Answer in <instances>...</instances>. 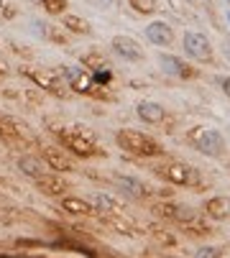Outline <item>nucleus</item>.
I'll return each mask as SVG.
<instances>
[{
  "mask_svg": "<svg viewBox=\"0 0 230 258\" xmlns=\"http://www.w3.org/2000/svg\"><path fill=\"white\" fill-rule=\"evenodd\" d=\"M115 143H118L120 151L130 154V156H141V159H151V156H161L164 148L161 143L141 131H133V128H120L115 133Z\"/></svg>",
  "mask_w": 230,
  "mask_h": 258,
  "instance_id": "nucleus-1",
  "label": "nucleus"
},
{
  "mask_svg": "<svg viewBox=\"0 0 230 258\" xmlns=\"http://www.w3.org/2000/svg\"><path fill=\"white\" fill-rule=\"evenodd\" d=\"M62 146L66 148V151H72L82 159H90V156H95L100 154V143L95 138V133L90 131V128L84 125H69V128H59L56 131Z\"/></svg>",
  "mask_w": 230,
  "mask_h": 258,
  "instance_id": "nucleus-2",
  "label": "nucleus"
},
{
  "mask_svg": "<svg viewBox=\"0 0 230 258\" xmlns=\"http://www.w3.org/2000/svg\"><path fill=\"white\" fill-rule=\"evenodd\" d=\"M187 141L197 148L200 154L210 156V159H220L228 151V141H225V136L218 131V128H202V125L192 128V131L187 133Z\"/></svg>",
  "mask_w": 230,
  "mask_h": 258,
  "instance_id": "nucleus-3",
  "label": "nucleus"
},
{
  "mask_svg": "<svg viewBox=\"0 0 230 258\" xmlns=\"http://www.w3.org/2000/svg\"><path fill=\"white\" fill-rule=\"evenodd\" d=\"M156 174L169 182V184H176V187H197L202 182L200 171L184 161H166V164H158L156 166Z\"/></svg>",
  "mask_w": 230,
  "mask_h": 258,
  "instance_id": "nucleus-4",
  "label": "nucleus"
},
{
  "mask_svg": "<svg viewBox=\"0 0 230 258\" xmlns=\"http://www.w3.org/2000/svg\"><path fill=\"white\" fill-rule=\"evenodd\" d=\"M182 49L190 59H197V61H210L212 59V44L210 38L200 31H187L182 38Z\"/></svg>",
  "mask_w": 230,
  "mask_h": 258,
  "instance_id": "nucleus-5",
  "label": "nucleus"
},
{
  "mask_svg": "<svg viewBox=\"0 0 230 258\" xmlns=\"http://www.w3.org/2000/svg\"><path fill=\"white\" fill-rule=\"evenodd\" d=\"M110 46L123 61H144V56H146L141 44H138L136 38H130V36H112Z\"/></svg>",
  "mask_w": 230,
  "mask_h": 258,
  "instance_id": "nucleus-6",
  "label": "nucleus"
},
{
  "mask_svg": "<svg viewBox=\"0 0 230 258\" xmlns=\"http://www.w3.org/2000/svg\"><path fill=\"white\" fill-rule=\"evenodd\" d=\"M62 74L74 92H92L95 87V79H92V72H87V67H64Z\"/></svg>",
  "mask_w": 230,
  "mask_h": 258,
  "instance_id": "nucleus-7",
  "label": "nucleus"
},
{
  "mask_svg": "<svg viewBox=\"0 0 230 258\" xmlns=\"http://www.w3.org/2000/svg\"><path fill=\"white\" fill-rule=\"evenodd\" d=\"M0 138H6L13 146H28L26 125L18 123L16 118H0Z\"/></svg>",
  "mask_w": 230,
  "mask_h": 258,
  "instance_id": "nucleus-8",
  "label": "nucleus"
},
{
  "mask_svg": "<svg viewBox=\"0 0 230 258\" xmlns=\"http://www.w3.org/2000/svg\"><path fill=\"white\" fill-rule=\"evenodd\" d=\"M41 90H49V92H56V95H62V90H64V74H59V72H54V69H34V72H26Z\"/></svg>",
  "mask_w": 230,
  "mask_h": 258,
  "instance_id": "nucleus-9",
  "label": "nucleus"
},
{
  "mask_svg": "<svg viewBox=\"0 0 230 258\" xmlns=\"http://www.w3.org/2000/svg\"><path fill=\"white\" fill-rule=\"evenodd\" d=\"M146 38L154 46H172L174 44V28L166 20H151L146 26Z\"/></svg>",
  "mask_w": 230,
  "mask_h": 258,
  "instance_id": "nucleus-10",
  "label": "nucleus"
},
{
  "mask_svg": "<svg viewBox=\"0 0 230 258\" xmlns=\"http://www.w3.org/2000/svg\"><path fill=\"white\" fill-rule=\"evenodd\" d=\"M161 67H164L166 74L179 77V79H194V77H197V69H192L184 59L172 56V54H161Z\"/></svg>",
  "mask_w": 230,
  "mask_h": 258,
  "instance_id": "nucleus-11",
  "label": "nucleus"
},
{
  "mask_svg": "<svg viewBox=\"0 0 230 258\" xmlns=\"http://www.w3.org/2000/svg\"><path fill=\"white\" fill-rule=\"evenodd\" d=\"M136 115L141 118L144 123H148V125H158L161 120L166 118V110L156 100H141L136 105Z\"/></svg>",
  "mask_w": 230,
  "mask_h": 258,
  "instance_id": "nucleus-12",
  "label": "nucleus"
},
{
  "mask_svg": "<svg viewBox=\"0 0 230 258\" xmlns=\"http://www.w3.org/2000/svg\"><path fill=\"white\" fill-rule=\"evenodd\" d=\"M204 212H207V218L210 220H228L230 218V197H212V200H207L204 202Z\"/></svg>",
  "mask_w": 230,
  "mask_h": 258,
  "instance_id": "nucleus-13",
  "label": "nucleus"
},
{
  "mask_svg": "<svg viewBox=\"0 0 230 258\" xmlns=\"http://www.w3.org/2000/svg\"><path fill=\"white\" fill-rule=\"evenodd\" d=\"M44 161L54 171H72V159H69L64 151H59V148H54V146L44 148Z\"/></svg>",
  "mask_w": 230,
  "mask_h": 258,
  "instance_id": "nucleus-14",
  "label": "nucleus"
},
{
  "mask_svg": "<svg viewBox=\"0 0 230 258\" xmlns=\"http://www.w3.org/2000/svg\"><path fill=\"white\" fill-rule=\"evenodd\" d=\"M34 182H36V187L44 192V195H49V197H56V195H62V192H66L64 179L56 177V174H44V177H38Z\"/></svg>",
  "mask_w": 230,
  "mask_h": 258,
  "instance_id": "nucleus-15",
  "label": "nucleus"
},
{
  "mask_svg": "<svg viewBox=\"0 0 230 258\" xmlns=\"http://www.w3.org/2000/svg\"><path fill=\"white\" fill-rule=\"evenodd\" d=\"M18 169H20L26 177H31V179H38V177L46 174L41 159H36V156H20V159H18Z\"/></svg>",
  "mask_w": 230,
  "mask_h": 258,
  "instance_id": "nucleus-16",
  "label": "nucleus"
},
{
  "mask_svg": "<svg viewBox=\"0 0 230 258\" xmlns=\"http://www.w3.org/2000/svg\"><path fill=\"white\" fill-rule=\"evenodd\" d=\"M62 207L66 212H72V215H92V212H98L95 207H92L87 200H82V197H64Z\"/></svg>",
  "mask_w": 230,
  "mask_h": 258,
  "instance_id": "nucleus-17",
  "label": "nucleus"
},
{
  "mask_svg": "<svg viewBox=\"0 0 230 258\" xmlns=\"http://www.w3.org/2000/svg\"><path fill=\"white\" fill-rule=\"evenodd\" d=\"M64 28L74 31V33H90V23L80 15H64Z\"/></svg>",
  "mask_w": 230,
  "mask_h": 258,
  "instance_id": "nucleus-18",
  "label": "nucleus"
},
{
  "mask_svg": "<svg viewBox=\"0 0 230 258\" xmlns=\"http://www.w3.org/2000/svg\"><path fill=\"white\" fill-rule=\"evenodd\" d=\"M115 182H118L123 189H128L130 195H136V197H144V195H146V187H144L141 182H138V179H130V177H118Z\"/></svg>",
  "mask_w": 230,
  "mask_h": 258,
  "instance_id": "nucleus-19",
  "label": "nucleus"
},
{
  "mask_svg": "<svg viewBox=\"0 0 230 258\" xmlns=\"http://www.w3.org/2000/svg\"><path fill=\"white\" fill-rule=\"evenodd\" d=\"M95 210L98 212H120V205L108 195H98L95 197Z\"/></svg>",
  "mask_w": 230,
  "mask_h": 258,
  "instance_id": "nucleus-20",
  "label": "nucleus"
},
{
  "mask_svg": "<svg viewBox=\"0 0 230 258\" xmlns=\"http://www.w3.org/2000/svg\"><path fill=\"white\" fill-rule=\"evenodd\" d=\"M130 8L138 10V13H154L156 5H158V0H128Z\"/></svg>",
  "mask_w": 230,
  "mask_h": 258,
  "instance_id": "nucleus-21",
  "label": "nucleus"
},
{
  "mask_svg": "<svg viewBox=\"0 0 230 258\" xmlns=\"http://www.w3.org/2000/svg\"><path fill=\"white\" fill-rule=\"evenodd\" d=\"M194 258H222V253H220V248H215V246H204V248L197 251Z\"/></svg>",
  "mask_w": 230,
  "mask_h": 258,
  "instance_id": "nucleus-22",
  "label": "nucleus"
},
{
  "mask_svg": "<svg viewBox=\"0 0 230 258\" xmlns=\"http://www.w3.org/2000/svg\"><path fill=\"white\" fill-rule=\"evenodd\" d=\"M44 8L49 10V13H62L66 8V0H41Z\"/></svg>",
  "mask_w": 230,
  "mask_h": 258,
  "instance_id": "nucleus-23",
  "label": "nucleus"
},
{
  "mask_svg": "<svg viewBox=\"0 0 230 258\" xmlns=\"http://www.w3.org/2000/svg\"><path fill=\"white\" fill-rule=\"evenodd\" d=\"M218 84H220V90H222V95L230 100V77H220L218 79Z\"/></svg>",
  "mask_w": 230,
  "mask_h": 258,
  "instance_id": "nucleus-24",
  "label": "nucleus"
},
{
  "mask_svg": "<svg viewBox=\"0 0 230 258\" xmlns=\"http://www.w3.org/2000/svg\"><path fill=\"white\" fill-rule=\"evenodd\" d=\"M38 3H41V0H38Z\"/></svg>",
  "mask_w": 230,
  "mask_h": 258,
  "instance_id": "nucleus-25",
  "label": "nucleus"
}]
</instances>
